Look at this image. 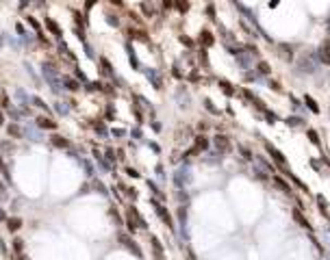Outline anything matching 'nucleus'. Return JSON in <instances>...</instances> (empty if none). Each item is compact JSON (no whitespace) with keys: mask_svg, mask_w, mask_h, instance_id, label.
<instances>
[{"mask_svg":"<svg viewBox=\"0 0 330 260\" xmlns=\"http://www.w3.org/2000/svg\"><path fill=\"white\" fill-rule=\"evenodd\" d=\"M37 126H39V128L54 130V128H57V122H54V119H50V117H44V115H42V117L37 119Z\"/></svg>","mask_w":330,"mask_h":260,"instance_id":"obj_1","label":"nucleus"},{"mask_svg":"<svg viewBox=\"0 0 330 260\" xmlns=\"http://www.w3.org/2000/svg\"><path fill=\"white\" fill-rule=\"evenodd\" d=\"M7 228H9V232H17V230L22 228V219H17V217H9V219H7Z\"/></svg>","mask_w":330,"mask_h":260,"instance_id":"obj_2","label":"nucleus"},{"mask_svg":"<svg viewBox=\"0 0 330 260\" xmlns=\"http://www.w3.org/2000/svg\"><path fill=\"white\" fill-rule=\"evenodd\" d=\"M46 26L52 31V35H54V37H61V31H59V26H57V22H54V20L46 17Z\"/></svg>","mask_w":330,"mask_h":260,"instance_id":"obj_3","label":"nucleus"},{"mask_svg":"<svg viewBox=\"0 0 330 260\" xmlns=\"http://www.w3.org/2000/svg\"><path fill=\"white\" fill-rule=\"evenodd\" d=\"M52 143L59 145V147H67V141H65L63 137H52Z\"/></svg>","mask_w":330,"mask_h":260,"instance_id":"obj_4","label":"nucleus"},{"mask_svg":"<svg viewBox=\"0 0 330 260\" xmlns=\"http://www.w3.org/2000/svg\"><path fill=\"white\" fill-rule=\"evenodd\" d=\"M13 249H15L17 254H22V249H24V241H22V238H15V241H13Z\"/></svg>","mask_w":330,"mask_h":260,"instance_id":"obj_5","label":"nucleus"},{"mask_svg":"<svg viewBox=\"0 0 330 260\" xmlns=\"http://www.w3.org/2000/svg\"><path fill=\"white\" fill-rule=\"evenodd\" d=\"M26 22H28V24H31V26H33V28H35L37 33H42V28H39V22H37V20H33V17H26Z\"/></svg>","mask_w":330,"mask_h":260,"instance_id":"obj_6","label":"nucleus"},{"mask_svg":"<svg viewBox=\"0 0 330 260\" xmlns=\"http://www.w3.org/2000/svg\"><path fill=\"white\" fill-rule=\"evenodd\" d=\"M9 134H13V137H20V128H17V126H9Z\"/></svg>","mask_w":330,"mask_h":260,"instance_id":"obj_7","label":"nucleus"},{"mask_svg":"<svg viewBox=\"0 0 330 260\" xmlns=\"http://www.w3.org/2000/svg\"><path fill=\"white\" fill-rule=\"evenodd\" d=\"M33 102H35V104H37L39 108H46V111H48V106L44 104V102H42V100H39V98H33Z\"/></svg>","mask_w":330,"mask_h":260,"instance_id":"obj_8","label":"nucleus"},{"mask_svg":"<svg viewBox=\"0 0 330 260\" xmlns=\"http://www.w3.org/2000/svg\"><path fill=\"white\" fill-rule=\"evenodd\" d=\"M4 124V115H2V111H0V126Z\"/></svg>","mask_w":330,"mask_h":260,"instance_id":"obj_9","label":"nucleus"},{"mask_svg":"<svg viewBox=\"0 0 330 260\" xmlns=\"http://www.w3.org/2000/svg\"><path fill=\"white\" fill-rule=\"evenodd\" d=\"M0 169H2V158H0Z\"/></svg>","mask_w":330,"mask_h":260,"instance_id":"obj_10","label":"nucleus"}]
</instances>
